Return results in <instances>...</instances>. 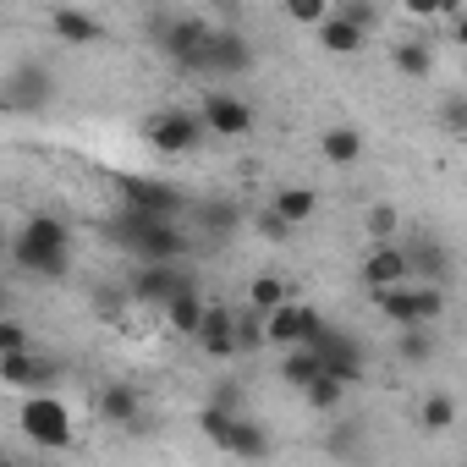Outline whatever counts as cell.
Instances as JSON below:
<instances>
[{
	"label": "cell",
	"mask_w": 467,
	"mask_h": 467,
	"mask_svg": "<svg viewBox=\"0 0 467 467\" xmlns=\"http://www.w3.org/2000/svg\"><path fill=\"white\" fill-rule=\"evenodd\" d=\"M121 203H132L143 214H160V220L182 214V192L171 182H154V176H121Z\"/></svg>",
	"instance_id": "13"
},
{
	"label": "cell",
	"mask_w": 467,
	"mask_h": 467,
	"mask_svg": "<svg viewBox=\"0 0 467 467\" xmlns=\"http://www.w3.org/2000/svg\"><path fill=\"white\" fill-rule=\"evenodd\" d=\"M50 99H56V78L39 61H23L0 83V110H12V116H39V110H50Z\"/></svg>",
	"instance_id": "4"
},
{
	"label": "cell",
	"mask_w": 467,
	"mask_h": 467,
	"mask_svg": "<svg viewBox=\"0 0 467 467\" xmlns=\"http://www.w3.org/2000/svg\"><path fill=\"white\" fill-rule=\"evenodd\" d=\"M308 347L319 352V368H325V374H336L341 385H358V379H363V347H358V336H352V330L319 325V330L308 336Z\"/></svg>",
	"instance_id": "6"
},
{
	"label": "cell",
	"mask_w": 467,
	"mask_h": 467,
	"mask_svg": "<svg viewBox=\"0 0 467 467\" xmlns=\"http://www.w3.org/2000/svg\"><path fill=\"white\" fill-rule=\"evenodd\" d=\"M237 220H243V214H237V209H231L225 198H214V203H203V209H198V225H203V243H225V237H231V231H237Z\"/></svg>",
	"instance_id": "23"
},
{
	"label": "cell",
	"mask_w": 467,
	"mask_h": 467,
	"mask_svg": "<svg viewBox=\"0 0 467 467\" xmlns=\"http://www.w3.org/2000/svg\"><path fill=\"white\" fill-rule=\"evenodd\" d=\"M160 308H165V319H171V330H176V336H192V330H198V319H203V292L187 281V286H176Z\"/></svg>",
	"instance_id": "19"
},
{
	"label": "cell",
	"mask_w": 467,
	"mask_h": 467,
	"mask_svg": "<svg viewBox=\"0 0 467 467\" xmlns=\"http://www.w3.org/2000/svg\"><path fill=\"white\" fill-rule=\"evenodd\" d=\"M149 143H154L160 154H192V149L203 143L198 110H160V116L149 121Z\"/></svg>",
	"instance_id": "10"
},
{
	"label": "cell",
	"mask_w": 467,
	"mask_h": 467,
	"mask_svg": "<svg viewBox=\"0 0 467 467\" xmlns=\"http://www.w3.org/2000/svg\"><path fill=\"white\" fill-rule=\"evenodd\" d=\"M50 28H56V39H67V45H99V39H105V23L88 17V12H78V6H56V12H50Z\"/></svg>",
	"instance_id": "18"
},
{
	"label": "cell",
	"mask_w": 467,
	"mask_h": 467,
	"mask_svg": "<svg viewBox=\"0 0 467 467\" xmlns=\"http://www.w3.org/2000/svg\"><path fill=\"white\" fill-rule=\"evenodd\" d=\"M0 385L17 390V396H28V390H56V385H61V363H56V358H39L34 347L0 352Z\"/></svg>",
	"instance_id": "7"
},
{
	"label": "cell",
	"mask_w": 467,
	"mask_h": 467,
	"mask_svg": "<svg viewBox=\"0 0 467 467\" xmlns=\"http://www.w3.org/2000/svg\"><path fill=\"white\" fill-rule=\"evenodd\" d=\"M396 72H401V78H412V83H418V78H429V72H434V45H429L423 34L401 39V45H396Z\"/></svg>",
	"instance_id": "21"
},
{
	"label": "cell",
	"mask_w": 467,
	"mask_h": 467,
	"mask_svg": "<svg viewBox=\"0 0 467 467\" xmlns=\"http://www.w3.org/2000/svg\"><path fill=\"white\" fill-rule=\"evenodd\" d=\"M440 116H445V127H451V132H467V99H462V94H451Z\"/></svg>",
	"instance_id": "37"
},
{
	"label": "cell",
	"mask_w": 467,
	"mask_h": 467,
	"mask_svg": "<svg viewBox=\"0 0 467 467\" xmlns=\"http://www.w3.org/2000/svg\"><path fill=\"white\" fill-rule=\"evenodd\" d=\"M407 17H418V23L429 28V23L440 17V0H407Z\"/></svg>",
	"instance_id": "39"
},
{
	"label": "cell",
	"mask_w": 467,
	"mask_h": 467,
	"mask_svg": "<svg viewBox=\"0 0 467 467\" xmlns=\"http://www.w3.org/2000/svg\"><path fill=\"white\" fill-rule=\"evenodd\" d=\"M270 209H275L286 225H303V220H314V209H319V192H314V187H281V192L270 198Z\"/></svg>",
	"instance_id": "22"
},
{
	"label": "cell",
	"mask_w": 467,
	"mask_h": 467,
	"mask_svg": "<svg viewBox=\"0 0 467 467\" xmlns=\"http://www.w3.org/2000/svg\"><path fill=\"white\" fill-rule=\"evenodd\" d=\"M198 121H203V132H214V138H248V132H254V105L237 99V94H203Z\"/></svg>",
	"instance_id": "9"
},
{
	"label": "cell",
	"mask_w": 467,
	"mask_h": 467,
	"mask_svg": "<svg viewBox=\"0 0 467 467\" xmlns=\"http://www.w3.org/2000/svg\"><path fill=\"white\" fill-rule=\"evenodd\" d=\"M17 270L39 275V281H61L72 270V231L56 220V214H34L23 231H17V248H12Z\"/></svg>",
	"instance_id": "1"
},
{
	"label": "cell",
	"mask_w": 467,
	"mask_h": 467,
	"mask_svg": "<svg viewBox=\"0 0 467 467\" xmlns=\"http://www.w3.org/2000/svg\"><path fill=\"white\" fill-rule=\"evenodd\" d=\"M220 451H231V456H270V434H265L254 418H231Z\"/></svg>",
	"instance_id": "20"
},
{
	"label": "cell",
	"mask_w": 467,
	"mask_h": 467,
	"mask_svg": "<svg viewBox=\"0 0 467 467\" xmlns=\"http://www.w3.org/2000/svg\"><path fill=\"white\" fill-rule=\"evenodd\" d=\"M379 319H390L396 330L401 325H434L445 314V286H429V281H396V286H379L368 292Z\"/></svg>",
	"instance_id": "2"
},
{
	"label": "cell",
	"mask_w": 467,
	"mask_h": 467,
	"mask_svg": "<svg viewBox=\"0 0 467 467\" xmlns=\"http://www.w3.org/2000/svg\"><path fill=\"white\" fill-rule=\"evenodd\" d=\"M231 325H237V352H259L265 347V319L254 314V308H231Z\"/></svg>",
	"instance_id": "30"
},
{
	"label": "cell",
	"mask_w": 467,
	"mask_h": 467,
	"mask_svg": "<svg viewBox=\"0 0 467 467\" xmlns=\"http://www.w3.org/2000/svg\"><path fill=\"white\" fill-rule=\"evenodd\" d=\"M325 12H330V0H286V17H292V23H303V28H314Z\"/></svg>",
	"instance_id": "35"
},
{
	"label": "cell",
	"mask_w": 467,
	"mask_h": 467,
	"mask_svg": "<svg viewBox=\"0 0 467 467\" xmlns=\"http://www.w3.org/2000/svg\"><path fill=\"white\" fill-rule=\"evenodd\" d=\"M0 462H6V451H0Z\"/></svg>",
	"instance_id": "41"
},
{
	"label": "cell",
	"mask_w": 467,
	"mask_h": 467,
	"mask_svg": "<svg viewBox=\"0 0 467 467\" xmlns=\"http://www.w3.org/2000/svg\"><path fill=\"white\" fill-rule=\"evenodd\" d=\"M0 308H6V292H0Z\"/></svg>",
	"instance_id": "40"
},
{
	"label": "cell",
	"mask_w": 467,
	"mask_h": 467,
	"mask_svg": "<svg viewBox=\"0 0 467 467\" xmlns=\"http://www.w3.org/2000/svg\"><path fill=\"white\" fill-rule=\"evenodd\" d=\"M401 254H407V281H429V286L451 281V248L440 237H412L401 243Z\"/></svg>",
	"instance_id": "14"
},
{
	"label": "cell",
	"mask_w": 467,
	"mask_h": 467,
	"mask_svg": "<svg viewBox=\"0 0 467 467\" xmlns=\"http://www.w3.org/2000/svg\"><path fill=\"white\" fill-rule=\"evenodd\" d=\"M259 231H265L270 243H286V237H292V225H286V220H281L275 209H265V214H259Z\"/></svg>",
	"instance_id": "38"
},
{
	"label": "cell",
	"mask_w": 467,
	"mask_h": 467,
	"mask_svg": "<svg viewBox=\"0 0 467 467\" xmlns=\"http://www.w3.org/2000/svg\"><path fill=\"white\" fill-rule=\"evenodd\" d=\"M330 12H341L347 23H358L363 34H374L379 28V0H341V6H330Z\"/></svg>",
	"instance_id": "32"
},
{
	"label": "cell",
	"mask_w": 467,
	"mask_h": 467,
	"mask_svg": "<svg viewBox=\"0 0 467 467\" xmlns=\"http://www.w3.org/2000/svg\"><path fill=\"white\" fill-rule=\"evenodd\" d=\"M23 347H34L28 330H23L17 319H0V352H23Z\"/></svg>",
	"instance_id": "36"
},
{
	"label": "cell",
	"mask_w": 467,
	"mask_h": 467,
	"mask_svg": "<svg viewBox=\"0 0 467 467\" xmlns=\"http://www.w3.org/2000/svg\"><path fill=\"white\" fill-rule=\"evenodd\" d=\"M209 23L203 17H171V23H160L154 28V39H160V50L182 67V72H203V61H209Z\"/></svg>",
	"instance_id": "5"
},
{
	"label": "cell",
	"mask_w": 467,
	"mask_h": 467,
	"mask_svg": "<svg viewBox=\"0 0 467 467\" xmlns=\"http://www.w3.org/2000/svg\"><path fill=\"white\" fill-rule=\"evenodd\" d=\"M187 281H192V275L182 270V259H143L127 292H132L138 303H149V308H160V303H165V297H171L176 286H187Z\"/></svg>",
	"instance_id": "11"
},
{
	"label": "cell",
	"mask_w": 467,
	"mask_h": 467,
	"mask_svg": "<svg viewBox=\"0 0 467 467\" xmlns=\"http://www.w3.org/2000/svg\"><path fill=\"white\" fill-rule=\"evenodd\" d=\"M396 281H407V254H401V243L385 237L363 254V286L379 292V286H396Z\"/></svg>",
	"instance_id": "16"
},
{
	"label": "cell",
	"mask_w": 467,
	"mask_h": 467,
	"mask_svg": "<svg viewBox=\"0 0 467 467\" xmlns=\"http://www.w3.org/2000/svg\"><path fill=\"white\" fill-rule=\"evenodd\" d=\"M286 297H297V286H286L281 275H254L248 281V308H275V303H286Z\"/></svg>",
	"instance_id": "27"
},
{
	"label": "cell",
	"mask_w": 467,
	"mask_h": 467,
	"mask_svg": "<svg viewBox=\"0 0 467 467\" xmlns=\"http://www.w3.org/2000/svg\"><path fill=\"white\" fill-rule=\"evenodd\" d=\"M192 341L203 347V358H237V325H231V308L225 303H203V319H198Z\"/></svg>",
	"instance_id": "15"
},
{
	"label": "cell",
	"mask_w": 467,
	"mask_h": 467,
	"mask_svg": "<svg viewBox=\"0 0 467 467\" xmlns=\"http://www.w3.org/2000/svg\"><path fill=\"white\" fill-rule=\"evenodd\" d=\"M99 412H105V423H138V390L132 385H105Z\"/></svg>",
	"instance_id": "25"
},
{
	"label": "cell",
	"mask_w": 467,
	"mask_h": 467,
	"mask_svg": "<svg viewBox=\"0 0 467 467\" xmlns=\"http://www.w3.org/2000/svg\"><path fill=\"white\" fill-rule=\"evenodd\" d=\"M319 149H325V160H330V165H358V160H363V138H358L352 127H330Z\"/></svg>",
	"instance_id": "26"
},
{
	"label": "cell",
	"mask_w": 467,
	"mask_h": 467,
	"mask_svg": "<svg viewBox=\"0 0 467 467\" xmlns=\"http://www.w3.org/2000/svg\"><path fill=\"white\" fill-rule=\"evenodd\" d=\"M451 423H456V396H429L423 401V429L429 434H445Z\"/></svg>",
	"instance_id": "31"
},
{
	"label": "cell",
	"mask_w": 467,
	"mask_h": 467,
	"mask_svg": "<svg viewBox=\"0 0 467 467\" xmlns=\"http://www.w3.org/2000/svg\"><path fill=\"white\" fill-rule=\"evenodd\" d=\"M17 423H23V434H28L39 451H67V445H72V407H67L56 390H28Z\"/></svg>",
	"instance_id": "3"
},
{
	"label": "cell",
	"mask_w": 467,
	"mask_h": 467,
	"mask_svg": "<svg viewBox=\"0 0 467 467\" xmlns=\"http://www.w3.org/2000/svg\"><path fill=\"white\" fill-rule=\"evenodd\" d=\"M303 396H308V407H314V412H336V407H341V396H347V385H341L336 374H325V368H319V374L303 385Z\"/></svg>",
	"instance_id": "29"
},
{
	"label": "cell",
	"mask_w": 467,
	"mask_h": 467,
	"mask_svg": "<svg viewBox=\"0 0 467 467\" xmlns=\"http://www.w3.org/2000/svg\"><path fill=\"white\" fill-rule=\"evenodd\" d=\"M434 325H401V341H396V352H401V363H429L434 358V336H429Z\"/></svg>",
	"instance_id": "28"
},
{
	"label": "cell",
	"mask_w": 467,
	"mask_h": 467,
	"mask_svg": "<svg viewBox=\"0 0 467 467\" xmlns=\"http://www.w3.org/2000/svg\"><path fill=\"white\" fill-rule=\"evenodd\" d=\"M319 325H325L319 308H303L297 297H286V303L265 308V347H297V341H308Z\"/></svg>",
	"instance_id": "8"
},
{
	"label": "cell",
	"mask_w": 467,
	"mask_h": 467,
	"mask_svg": "<svg viewBox=\"0 0 467 467\" xmlns=\"http://www.w3.org/2000/svg\"><path fill=\"white\" fill-rule=\"evenodd\" d=\"M363 225H368V237H374V243H385V237H396V209H390V203H368Z\"/></svg>",
	"instance_id": "33"
},
{
	"label": "cell",
	"mask_w": 467,
	"mask_h": 467,
	"mask_svg": "<svg viewBox=\"0 0 467 467\" xmlns=\"http://www.w3.org/2000/svg\"><path fill=\"white\" fill-rule=\"evenodd\" d=\"M231 418H237V412H231V407H214V401H209V407L198 412V423H203V434H209L214 445L225 440V429H231Z\"/></svg>",
	"instance_id": "34"
},
{
	"label": "cell",
	"mask_w": 467,
	"mask_h": 467,
	"mask_svg": "<svg viewBox=\"0 0 467 467\" xmlns=\"http://www.w3.org/2000/svg\"><path fill=\"white\" fill-rule=\"evenodd\" d=\"M254 67V45L237 34V28H214L209 34V61H203V78H243Z\"/></svg>",
	"instance_id": "12"
},
{
	"label": "cell",
	"mask_w": 467,
	"mask_h": 467,
	"mask_svg": "<svg viewBox=\"0 0 467 467\" xmlns=\"http://www.w3.org/2000/svg\"><path fill=\"white\" fill-rule=\"evenodd\" d=\"M314 34H319V45H325L330 56H358V50L368 45V34H363L358 23H347L341 12H325V17L314 23Z\"/></svg>",
	"instance_id": "17"
},
{
	"label": "cell",
	"mask_w": 467,
	"mask_h": 467,
	"mask_svg": "<svg viewBox=\"0 0 467 467\" xmlns=\"http://www.w3.org/2000/svg\"><path fill=\"white\" fill-rule=\"evenodd\" d=\"M314 374H319V352H314L308 341H297V347H286V358H281V379L303 390V385H308Z\"/></svg>",
	"instance_id": "24"
}]
</instances>
